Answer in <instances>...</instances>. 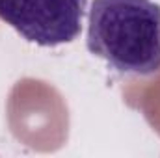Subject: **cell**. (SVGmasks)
I'll return each instance as SVG.
<instances>
[{
  "label": "cell",
  "instance_id": "obj_1",
  "mask_svg": "<svg viewBox=\"0 0 160 158\" xmlns=\"http://www.w3.org/2000/svg\"><path fill=\"white\" fill-rule=\"evenodd\" d=\"M88 50L121 75L160 71V4L153 0H93L88 15Z\"/></svg>",
  "mask_w": 160,
  "mask_h": 158
},
{
  "label": "cell",
  "instance_id": "obj_2",
  "mask_svg": "<svg viewBox=\"0 0 160 158\" xmlns=\"http://www.w3.org/2000/svg\"><path fill=\"white\" fill-rule=\"evenodd\" d=\"M84 13L86 0H0V19L39 47L73 43Z\"/></svg>",
  "mask_w": 160,
  "mask_h": 158
}]
</instances>
